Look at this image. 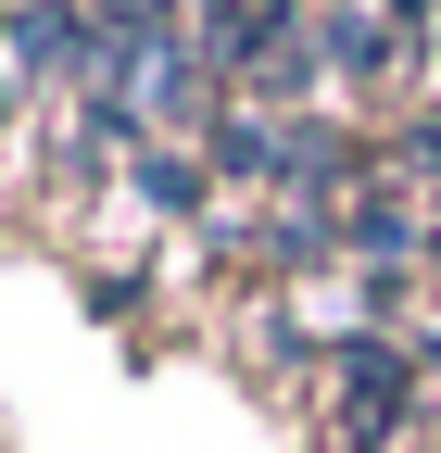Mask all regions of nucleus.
Wrapping results in <instances>:
<instances>
[{"label": "nucleus", "instance_id": "2", "mask_svg": "<svg viewBox=\"0 0 441 453\" xmlns=\"http://www.w3.org/2000/svg\"><path fill=\"white\" fill-rule=\"evenodd\" d=\"M13 76H26V88L89 101V88H101V26L76 13V0H38V13H13Z\"/></svg>", "mask_w": 441, "mask_h": 453}, {"label": "nucleus", "instance_id": "6", "mask_svg": "<svg viewBox=\"0 0 441 453\" xmlns=\"http://www.w3.org/2000/svg\"><path fill=\"white\" fill-rule=\"evenodd\" d=\"M0 127H13V88H0Z\"/></svg>", "mask_w": 441, "mask_h": 453}, {"label": "nucleus", "instance_id": "3", "mask_svg": "<svg viewBox=\"0 0 441 453\" xmlns=\"http://www.w3.org/2000/svg\"><path fill=\"white\" fill-rule=\"evenodd\" d=\"M89 26H101V50H164V38H190V0H89Z\"/></svg>", "mask_w": 441, "mask_h": 453}, {"label": "nucleus", "instance_id": "1", "mask_svg": "<svg viewBox=\"0 0 441 453\" xmlns=\"http://www.w3.org/2000/svg\"><path fill=\"white\" fill-rule=\"evenodd\" d=\"M404 403H416V353L353 327L341 353H328V441H341V453H391Z\"/></svg>", "mask_w": 441, "mask_h": 453}, {"label": "nucleus", "instance_id": "4", "mask_svg": "<svg viewBox=\"0 0 441 453\" xmlns=\"http://www.w3.org/2000/svg\"><path fill=\"white\" fill-rule=\"evenodd\" d=\"M378 177H404V189H441V113L391 139V164H378Z\"/></svg>", "mask_w": 441, "mask_h": 453}, {"label": "nucleus", "instance_id": "5", "mask_svg": "<svg viewBox=\"0 0 441 453\" xmlns=\"http://www.w3.org/2000/svg\"><path fill=\"white\" fill-rule=\"evenodd\" d=\"M0 13H38V0H0Z\"/></svg>", "mask_w": 441, "mask_h": 453}, {"label": "nucleus", "instance_id": "7", "mask_svg": "<svg viewBox=\"0 0 441 453\" xmlns=\"http://www.w3.org/2000/svg\"><path fill=\"white\" fill-rule=\"evenodd\" d=\"M328 13H341V0H328Z\"/></svg>", "mask_w": 441, "mask_h": 453}]
</instances>
